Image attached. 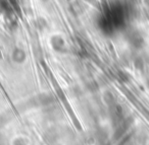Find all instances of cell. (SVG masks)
I'll use <instances>...</instances> for the list:
<instances>
[{"label":"cell","instance_id":"obj_1","mask_svg":"<svg viewBox=\"0 0 149 145\" xmlns=\"http://www.w3.org/2000/svg\"><path fill=\"white\" fill-rule=\"evenodd\" d=\"M49 43L51 45V48L55 51H62L66 47V41L61 35L59 34H54L50 37Z\"/></svg>","mask_w":149,"mask_h":145},{"label":"cell","instance_id":"obj_2","mask_svg":"<svg viewBox=\"0 0 149 145\" xmlns=\"http://www.w3.org/2000/svg\"><path fill=\"white\" fill-rule=\"evenodd\" d=\"M13 59L15 62L17 63H23L24 61L26 60L27 56H26V52L24 51L22 48H15V50L13 51Z\"/></svg>","mask_w":149,"mask_h":145},{"label":"cell","instance_id":"obj_3","mask_svg":"<svg viewBox=\"0 0 149 145\" xmlns=\"http://www.w3.org/2000/svg\"><path fill=\"white\" fill-rule=\"evenodd\" d=\"M129 40H130V43L137 46V48H139V46H141V44L143 43L142 37H141L139 34H133V35H131Z\"/></svg>","mask_w":149,"mask_h":145}]
</instances>
